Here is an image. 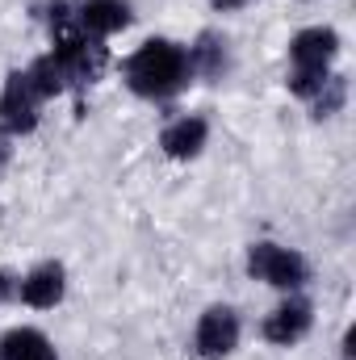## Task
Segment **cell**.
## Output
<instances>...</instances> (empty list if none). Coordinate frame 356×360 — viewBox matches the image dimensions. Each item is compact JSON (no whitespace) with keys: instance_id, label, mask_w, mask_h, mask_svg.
<instances>
[{"instance_id":"cell-17","label":"cell","mask_w":356,"mask_h":360,"mask_svg":"<svg viewBox=\"0 0 356 360\" xmlns=\"http://www.w3.org/2000/svg\"><path fill=\"white\" fill-rule=\"evenodd\" d=\"M8 155H13V147H8V134L0 130V172L8 168Z\"/></svg>"},{"instance_id":"cell-16","label":"cell","mask_w":356,"mask_h":360,"mask_svg":"<svg viewBox=\"0 0 356 360\" xmlns=\"http://www.w3.org/2000/svg\"><path fill=\"white\" fill-rule=\"evenodd\" d=\"M8 297H17V276L8 269H0V302H8Z\"/></svg>"},{"instance_id":"cell-11","label":"cell","mask_w":356,"mask_h":360,"mask_svg":"<svg viewBox=\"0 0 356 360\" xmlns=\"http://www.w3.org/2000/svg\"><path fill=\"white\" fill-rule=\"evenodd\" d=\"M205 139H210L205 117H177V122L160 134V147H164L168 160H193V155H201Z\"/></svg>"},{"instance_id":"cell-1","label":"cell","mask_w":356,"mask_h":360,"mask_svg":"<svg viewBox=\"0 0 356 360\" xmlns=\"http://www.w3.org/2000/svg\"><path fill=\"white\" fill-rule=\"evenodd\" d=\"M126 89L143 101H168L177 96L193 76H189V55L184 46L168 42V38H147L126 63H122Z\"/></svg>"},{"instance_id":"cell-9","label":"cell","mask_w":356,"mask_h":360,"mask_svg":"<svg viewBox=\"0 0 356 360\" xmlns=\"http://www.w3.org/2000/svg\"><path fill=\"white\" fill-rule=\"evenodd\" d=\"M76 30L89 38H109L117 30L130 25V4L126 0H80V8L72 13Z\"/></svg>"},{"instance_id":"cell-10","label":"cell","mask_w":356,"mask_h":360,"mask_svg":"<svg viewBox=\"0 0 356 360\" xmlns=\"http://www.w3.org/2000/svg\"><path fill=\"white\" fill-rule=\"evenodd\" d=\"M189 76H197V80H222L227 76V68H231V51H227V38L222 34H214V30H205L189 51Z\"/></svg>"},{"instance_id":"cell-12","label":"cell","mask_w":356,"mask_h":360,"mask_svg":"<svg viewBox=\"0 0 356 360\" xmlns=\"http://www.w3.org/2000/svg\"><path fill=\"white\" fill-rule=\"evenodd\" d=\"M0 360H55V348L38 327H13L0 335Z\"/></svg>"},{"instance_id":"cell-13","label":"cell","mask_w":356,"mask_h":360,"mask_svg":"<svg viewBox=\"0 0 356 360\" xmlns=\"http://www.w3.org/2000/svg\"><path fill=\"white\" fill-rule=\"evenodd\" d=\"M25 76H30V84H34V92H38L42 101H51V96L68 92V80H63V68L55 63V55H42V59H34V63L25 68Z\"/></svg>"},{"instance_id":"cell-15","label":"cell","mask_w":356,"mask_h":360,"mask_svg":"<svg viewBox=\"0 0 356 360\" xmlns=\"http://www.w3.org/2000/svg\"><path fill=\"white\" fill-rule=\"evenodd\" d=\"M327 76H331V72H310V68H293L285 84H289V92H293V96H302V101H314V92L327 84Z\"/></svg>"},{"instance_id":"cell-19","label":"cell","mask_w":356,"mask_h":360,"mask_svg":"<svg viewBox=\"0 0 356 360\" xmlns=\"http://www.w3.org/2000/svg\"><path fill=\"white\" fill-rule=\"evenodd\" d=\"M352 344H356V331H344V360H352Z\"/></svg>"},{"instance_id":"cell-8","label":"cell","mask_w":356,"mask_h":360,"mask_svg":"<svg viewBox=\"0 0 356 360\" xmlns=\"http://www.w3.org/2000/svg\"><path fill=\"white\" fill-rule=\"evenodd\" d=\"M310 323H314V306L306 297H289L265 319V340L276 348H293L310 331Z\"/></svg>"},{"instance_id":"cell-4","label":"cell","mask_w":356,"mask_h":360,"mask_svg":"<svg viewBox=\"0 0 356 360\" xmlns=\"http://www.w3.org/2000/svg\"><path fill=\"white\" fill-rule=\"evenodd\" d=\"M239 348V314L231 306H210L201 319H197V331H193V352L201 360H222Z\"/></svg>"},{"instance_id":"cell-6","label":"cell","mask_w":356,"mask_h":360,"mask_svg":"<svg viewBox=\"0 0 356 360\" xmlns=\"http://www.w3.org/2000/svg\"><path fill=\"white\" fill-rule=\"evenodd\" d=\"M68 293V272L59 260H42L38 269H30L21 281H17V297L34 310H55Z\"/></svg>"},{"instance_id":"cell-7","label":"cell","mask_w":356,"mask_h":360,"mask_svg":"<svg viewBox=\"0 0 356 360\" xmlns=\"http://www.w3.org/2000/svg\"><path fill=\"white\" fill-rule=\"evenodd\" d=\"M336 55H340V34H336L331 25H310V30L293 34V42H289V59H293V68L331 72Z\"/></svg>"},{"instance_id":"cell-18","label":"cell","mask_w":356,"mask_h":360,"mask_svg":"<svg viewBox=\"0 0 356 360\" xmlns=\"http://www.w3.org/2000/svg\"><path fill=\"white\" fill-rule=\"evenodd\" d=\"M218 13H231V8H243V4H252V0H210Z\"/></svg>"},{"instance_id":"cell-2","label":"cell","mask_w":356,"mask_h":360,"mask_svg":"<svg viewBox=\"0 0 356 360\" xmlns=\"http://www.w3.org/2000/svg\"><path fill=\"white\" fill-rule=\"evenodd\" d=\"M51 55H55V63L63 68L68 89H89V84H96L101 72H105V63H109V51L101 46V38L80 34L76 21L55 34V51H51Z\"/></svg>"},{"instance_id":"cell-14","label":"cell","mask_w":356,"mask_h":360,"mask_svg":"<svg viewBox=\"0 0 356 360\" xmlns=\"http://www.w3.org/2000/svg\"><path fill=\"white\" fill-rule=\"evenodd\" d=\"M344 101H348V80L331 72V76H327V84L314 92V101H310V113H314L319 122H323V117H336V113L344 109Z\"/></svg>"},{"instance_id":"cell-5","label":"cell","mask_w":356,"mask_h":360,"mask_svg":"<svg viewBox=\"0 0 356 360\" xmlns=\"http://www.w3.org/2000/svg\"><path fill=\"white\" fill-rule=\"evenodd\" d=\"M38 105L42 96L34 92L25 72H8L4 92H0V130L4 134H30L38 126Z\"/></svg>"},{"instance_id":"cell-3","label":"cell","mask_w":356,"mask_h":360,"mask_svg":"<svg viewBox=\"0 0 356 360\" xmlns=\"http://www.w3.org/2000/svg\"><path fill=\"white\" fill-rule=\"evenodd\" d=\"M248 276L252 281H265L272 289H302L310 281V264H306L302 252L265 239V243H252L248 248Z\"/></svg>"}]
</instances>
